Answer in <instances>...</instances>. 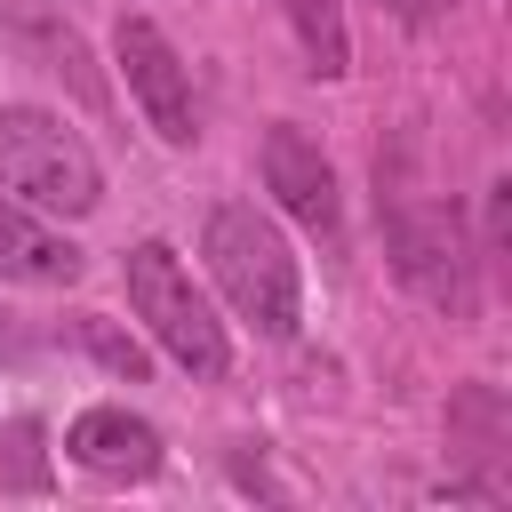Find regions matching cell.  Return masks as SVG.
<instances>
[{
  "mask_svg": "<svg viewBox=\"0 0 512 512\" xmlns=\"http://www.w3.org/2000/svg\"><path fill=\"white\" fill-rule=\"evenodd\" d=\"M80 336H88V344H96V360H104V368H112V376H128V384H136V376H144V344H128V336H112V328H104V320H80Z\"/></svg>",
  "mask_w": 512,
  "mask_h": 512,
  "instance_id": "cell-11",
  "label": "cell"
},
{
  "mask_svg": "<svg viewBox=\"0 0 512 512\" xmlns=\"http://www.w3.org/2000/svg\"><path fill=\"white\" fill-rule=\"evenodd\" d=\"M200 256H208L224 304H232L256 336H296V320H304V280H296V256H288V240H280L272 216H256L248 200L208 208Z\"/></svg>",
  "mask_w": 512,
  "mask_h": 512,
  "instance_id": "cell-1",
  "label": "cell"
},
{
  "mask_svg": "<svg viewBox=\"0 0 512 512\" xmlns=\"http://www.w3.org/2000/svg\"><path fill=\"white\" fill-rule=\"evenodd\" d=\"M0 280H24V288H72L80 280V248L64 232H48L40 208H24L16 192H0Z\"/></svg>",
  "mask_w": 512,
  "mask_h": 512,
  "instance_id": "cell-7",
  "label": "cell"
},
{
  "mask_svg": "<svg viewBox=\"0 0 512 512\" xmlns=\"http://www.w3.org/2000/svg\"><path fill=\"white\" fill-rule=\"evenodd\" d=\"M392 264H400V280L424 288L432 304H464V264H456L448 216H392Z\"/></svg>",
  "mask_w": 512,
  "mask_h": 512,
  "instance_id": "cell-8",
  "label": "cell"
},
{
  "mask_svg": "<svg viewBox=\"0 0 512 512\" xmlns=\"http://www.w3.org/2000/svg\"><path fill=\"white\" fill-rule=\"evenodd\" d=\"M112 56H120V80H128L136 112L152 120V136L160 144H192L200 136V112H192V72H184L176 40L152 16H120L112 24Z\"/></svg>",
  "mask_w": 512,
  "mask_h": 512,
  "instance_id": "cell-4",
  "label": "cell"
},
{
  "mask_svg": "<svg viewBox=\"0 0 512 512\" xmlns=\"http://www.w3.org/2000/svg\"><path fill=\"white\" fill-rule=\"evenodd\" d=\"M264 192H272L296 224L336 232V168H328V152H320L296 120H272V128H264Z\"/></svg>",
  "mask_w": 512,
  "mask_h": 512,
  "instance_id": "cell-5",
  "label": "cell"
},
{
  "mask_svg": "<svg viewBox=\"0 0 512 512\" xmlns=\"http://www.w3.org/2000/svg\"><path fill=\"white\" fill-rule=\"evenodd\" d=\"M120 280H128V304H136V320H144V336L184 368V376H224L232 368V344H224V320H216V304L192 288V272L176 264V248L168 240H136L128 256H120Z\"/></svg>",
  "mask_w": 512,
  "mask_h": 512,
  "instance_id": "cell-3",
  "label": "cell"
},
{
  "mask_svg": "<svg viewBox=\"0 0 512 512\" xmlns=\"http://www.w3.org/2000/svg\"><path fill=\"white\" fill-rule=\"evenodd\" d=\"M0 192H16L40 216H96L104 168L80 128H64L40 104H0Z\"/></svg>",
  "mask_w": 512,
  "mask_h": 512,
  "instance_id": "cell-2",
  "label": "cell"
},
{
  "mask_svg": "<svg viewBox=\"0 0 512 512\" xmlns=\"http://www.w3.org/2000/svg\"><path fill=\"white\" fill-rule=\"evenodd\" d=\"M288 16H296V32H304V56H312V72H320V80H336V72L352 64V48H344V24H336V0H288Z\"/></svg>",
  "mask_w": 512,
  "mask_h": 512,
  "instance_id": "cell-9",
  "label": "cell"
},
{
  "mask_svg": "<svg viewBox=\"0 0 512 512\" xmlns=\"http://www.w3.org/2000/svg\"><path fill=\"white\" fill-rule=\"evenodd\" d=\"M64 456L96 480H152L160 472V432L128 408H80L64 424Z\"/></svg>",
  "mask_w": 512,
  "mask_h": 512,
  "instance_id": "cell-6",
  "label": "cell"
},
{
  "mask_svg": "<svg viewBox=\"0 0 512 512\" xmlns=\"http://www.w3.org/2000/svg\"><path fill=\"white\" fill-rule=\"evenodd\" d=\"M0 488H24V496H40V488H48V456H40V424H32V416H16V424H8Z\"/></svg>",
  "mask_w": 512,
  "mask_h": 512,
  "instance_id": "cell-10",
  "label": "cell"
}]
</instances>
